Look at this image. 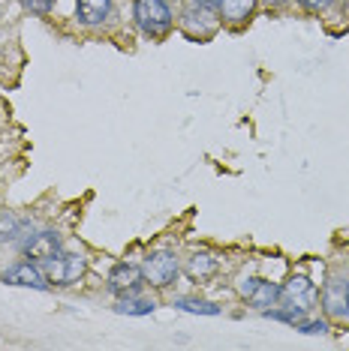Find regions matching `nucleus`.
I'll return each instance as SVG.
<instances>
[{
	"mask_svg": "<svg viewBox=\"0 0 349 351\" xmlns=\"http://www.w3.org/2000/svg\"><path fill=\"white\" fill-rule=\"evenodd\" d=\"M265 315L274 318V322H286V324H301V318H304L301 309H292V306H286V309H265Z\"/></svg>",
	"mask_w": 349,
	"mask_h": 351,
	"instance_id": "dca6fc26",
	"label": "nucleus"
},
{
	"mask_svg": "<svg viewBox=\"0 0 349 351\" xmlns=\"http://www.w3.org/2000/svg\"><path fill=\"white\" fill-rule=\"evenodd\" d=\"M174 306L184 309V313H196V315H220V306L211 300H196V298H178Z\"/></svg>",
	"mask_w": 349,
	"mask_h": 351,
	"instance_id": "ddd939ff",
	"label": "nucleus"
},
{
	"mask_svg": "<svg viewBox=\"0 0 349 351\" xmlns=\"http://www.w3.org/2000/svg\"><path fill=\"white\" fill-rule=\"evenodd\" d=\"M187 274L193 279H211L217 274V258L211 252H193L187 258Z\"/></svg>",
	"mask_w": 349,
	"mask_h": 351,
	"instance_id": "f8f14e48",
	"label": "nucleus"
},
{
	"mask_svg": "<svg viewBox=\"0 0 349 351\" xmlns=\"http://www.w3.org/2000/svg\"><path fill=\"white\" fill-rule=\"evenodd\" d=\"M301 6H304L307 12H325L331 6V0H298Z\"/></svg>",
	"mask_w": 349,
	"mask_h": 351,
	"instance_id": "6ab92c4d",
	"label": "nucleus"
},
{
	"mask_svg": "<svg viewBox=\"0 0 349 351\" xmlns=\"http://www.w3.org/2000/svg\"><path fill=\"white\" fill-rule=\"evenodd\" d=\"M220 19L229 21V25H241L247 21L253 10H256V0H220Z\"/></svg>",
	"mask_w": 349,
	"mask_h": 351,
	"instance_id": "9b49d317",
	"label": "nucleus"
},
{
	"mask_svg": "<svg viewBox=\"0 0 349 351\" xmlns=\"http://www.w3.org/2000/svg\"><path fill=\"white\" fill-rule=\"evenodd\" d=\"M235 289L253 309H262V313L280 300V285L268 282V279H259V276H241Z\"/></svg>",
	"mask_w": 349,
	"mask_h": 351,
	"instance_id": "20e7f679",
	"label": "nucleus"
},
{
	"mask_svg": "<svg viewBox=\"0 0 349 351\" xmlns=\"http://www.w3.org/2000/svg\"><path fill=\"white\" fill-rule=\"evenodd\" d=\"M322 309L328 318L349 315V282L344 276H331L322 289Z\"/></svg>",
	"mask_w": 349,
	"mask_h": 351,
	"instance_id": "0eeeda50",
	"label": "nucleus"
},
{
	"mask_svg": "<svg viewBox=\"0 0 349 351\" xmlns=\"http://www.w3.org/2000/svg\"><path fill=\"white\" fill-rule=\"evenodd\" d=\"M142 270L133 267V265H115L112 274H109V289L117 291V294H126V298H133V294L139 291L142 285Z\"/></svg>",
	"mask_w": 349,
	"mask_h": 351,
	"instance_id": "1a4fd4ad",
	"label": "nucleus"
},
{
	"mask_svg": "<svg viewBox=\"0 0 349 351\" xmlns=\"http://www.w3.org/2000/svg\"><path fill=\"white\" fill-rule=\"evenodd\" d=\"M157 309L154 300H139V298H124L121 303L115 306V313L121 315H150Z\"/></svg>",
	"mask_w": 349,
	"mask_h": 351,
	"instance_id": "4468645a",
	"label": "nucleus"
},
{
	"mask_svg": "<svg viewBox=\"0 0 349 351\" xmlns=\"http://www.w3.org/2000/svg\"><path fill=\"white\" fill-rule=\"evenodd\" d=\"M133 19L142 27L145 36L160 39L172 30V10H169V0H136L133 6Z\"/></svg>",
	"mask_w": 349,
	"mask_h": 351,
	"instance_id": "f257e3e1",
	"label": "nucleus"
},
{
	"mask_svg": "<svg viewBox=\"0 0 349 351\" xmlns=\"http://www.w3.org/2000/svg\"><path fill=\"white\" fill-rule=\"evenodd\" d=\"M85 255L82 252H58L49 261H43V270L52 285H73L85 276Z\"/></svg>",
	"mask_w": 349,
	"mask_h": 351,
	"instance_id": "f03ea898",
	"label": "nucleus"
},
{
	"mask_svg": "<svg viewBox=\"0 0 349 351\" xmlns=\"http://www.w3.org/2000/svg\"><path fill=\"white\" fill-rule=\"evenodd\" d=\"M265 3H268V6H283L286 0H265Z\"/></svg>",
	"mask_w": 349,
	"mask_h": 351,
	"instance_id": "412c9836",
	"label": "nucleus"
},
{
	"mask_svg": "<svg viewBox=\"0 0 349 351\" xmlns=\"http://www.w3.org/2000/svg\"><path fill=\"white\" fill-rule=\"evenodd\" d=\"M280 298L286 300V306L301 309V313H311L316 306V300H319V291H316V285L311 279L298 274V276H289V282L280 289Z\"/></svg>",
	"mask_w": 349,
	"mask_h": 351,
	"instance_id": "423d86ee",
	"label": "nucleus"
},
{
	"mask_svg": "<svg viewBox=\"0 0 349 351\" xmlns=\"http://www.w3.org/2000/svg\"><path fill=\"white\" fill-rule=\"evenodd\" d=\"M21 231V219L12 210H0V241H15Z\"/></svg>",
	"mask_w": 349,
	"mask_h": 351,
	"instance_id": "2eb2a0df",
	"label": "nucleus"
},
{
	"mask_svg": "<svg viewBox=\"0 0 349 351\" xmlns=\"http://www.w3.org/2000/svg\"><path fill=\"white\" fill-rule=\"evenodd\" d=\"M174 3H178V0H174Z\"/></svg>",
	"mask_w": 349,
	"mask_h": 351,
	"instance_id": "4be33fe9",
	"label": "nucleus"
},
{
	"mask_svg": "<svg viewBox=\"0 0 349 351\" xmlns=\"http://www.w3.org/2000/svg\"><path fill=\"white\" fill-rule=\"evenodd\" d=\"M298 330L301 333H325L328 330V322H325V318H319V322H301Z\"/></svg>",
	"mask_w": 349,
	"mask_h": 351,
	"instance_id": "a211bd4d",
	"label": "nucleus"
},
{
	"mask_svg": "<svg viewBox=\"0 0 349 351\" xmlns=\"http://www.w3.org/2000/svg\"><path fill=\"white\" fill-rule=\"evenodd\" d=\"M178 255L174 252H150L148 258H145V265H142V276L148 279L154 289H166V285H172L174 282V276H178Z\"/></svg>",
	"mask_w": 349,
	"mask_h": 351,
	"instance_id": "7ed1b4c3",
	"label": "nucleus"
},
{
	"mask_svg": "<svg viewBox=\"0 0 349 351\" xmlns=\"http://www.w3.org/2000/svg\"><path fill=\"white\" fill-rule=\"evenodd\" d=\"M21 6H25L27 12H34V15H49L54 0H21Z\"/></svg>",
	"mask_w": 349,
	"mask_h": 351,
	"instance_id": "f3484780",
	"label": "nucleus"
},
{
	"mask_svg": "<svg viewBox=\"0 0 349 351\" xmlns=\"http://www.w3.org/2000/svg\"><path fill=\"white\" fill-rule=\"evenodd\" d=\"M58 252H60V237L54 231H39V234H30V241H25V255L30 261H39V265Z\"/></svg>",
	"mask_w": 349,
	"mask_h": 351,
	"instance_id": "6e6552de",
	"label": "nucleus"
},
{
	"mask_svg": "<svg viewBox=\"0 0 349 351\" xmlns=\"http://www.w3.org/2000/svg\"><path fill=\"white\" fill-rule=\"evenodd\" d=\"M76 10H78V21L87 27H93V25H102V21L109 19L112 0H78Z\"/></svg>",
	"mask_w": 349,
	"mask_h": 351,
	"instance_id": "9d476101",
	"label": "nucleus"
},
{
	"mask_svg": "<svg viewBox=\"0 0 349 351\" xmlns=\"http://www.w3.org/2000/svg\"><path fill=\"white\" fill-rule=\"evenodd\" d=\"M0 282L6 285H21V289H36V291H45L49 289V276L45 270L36 265V261H15L0 274Z\"/></svg>",
	"mask_w": 349,
	"mask_h": 351,
	"instance_id": "39448f33",
	"label": "nucleus"
},
{
	"mask_svg": "<svg viewBox=\"0 0 349 351\" xmlns=\"http://www.w3.org/2000/svg\"><path fill=\"white\" fill-rule=\"evenodd\" d=\"M220 3V0H196V6H208V10H211V6H217Z\"/></svg>",
	"mask_w": 349,
	"mask_h": 351,
	"instance_id": "aec40b11",
	"label": "nucleus"
}]
</instances>
